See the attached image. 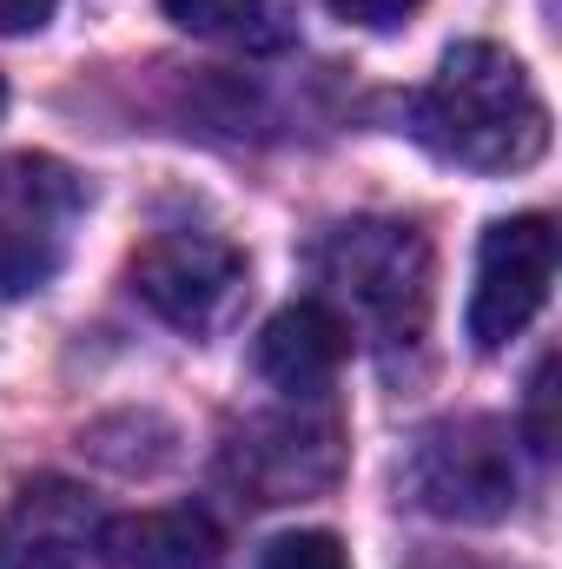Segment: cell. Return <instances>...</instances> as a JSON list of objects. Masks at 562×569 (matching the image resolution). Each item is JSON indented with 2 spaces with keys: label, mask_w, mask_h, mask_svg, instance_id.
Segmentation results:
<instances>
[{
  "label": "cell",
  "mask_w": 562,
  "mask_h": 569,
  "mask_svg": "<svg viewBox=\"0 0 562 569\" xmlns=\"http://www.w3.org/2000/svg\"><path fill=\"white\" fill-rule=\"evenodd\" d=\"M133 291L165 325L199 338L239 305L245 259H239V246H225L212 232H159V239H145L133 252Z\"/></svg>",
  "instance_id": "obj_5"
},
{
  "label": "cell",
  "mask_w": 562,
  "mask_h": 569,
  "mask_svg": "<svg viewBox=\"0 0 562 569\" xmlns=\"http://www.w3.org/2000/svg\"><path fill=\"white\" fill-rule=\"evenodd\" d=\"M331 13H338V20H351V27L391 33V27H404V20L418 13V0H331Z\"/></svg>",
  "instance_id": "obj_13"
},
{
  "label": "cell",
  "mask_w": 562,
  "mask_h": 569,
  "mask_svg": "<svg viewBox=\"0 0 562 569\" xmlns=\"http://www.w3.org/2000/svg\"><path fill=\"white\" fill-rule=\"evenodd\" d=\"M53 272V246L40 232H0V298H20Z\"/></svg>",
  "instance_id": "obj_12"
},
{
  "label": "cell",
  "mask_w": 562,
  "mask_h": 569,
  "mask_svg": "<svg viewBox=\"0 0 562 569\" xmlns=\"http://www.w3.org/2000/svg\"><path fill=\"white\" fill-rule=\"evenodd\" d=\"M556 284V226L543 212H516L496 219L476 246V279H470V345L476 351H503L510 338L530 331V318L550 305Z\"/></svg>",
  "instance_id": "obj_2"
},
{
  "label": "cell",
  "mask_w": 562,
  "mask_h": 569,
  "mask_svg": "<svg viewBox=\"0 0 562 569\" xmlns=\"http://www.w3.org/2000/svg\"><path fill=\"white\" fill-rule=\"evenodd\" d=\"M344 358H351V325L324 298H298V305L272 311L265 331H259V345H252L259 378L279 385L284 398H318L338 378Z\"/></svg>",
  "instance_id": "obj_6"
},
{
  "label": "cell",
  "mask_w": 562,
  "mask_h": 569,
  "mask_svg": "<svg viewBox=\"0 0 562 569\" xmlns=\"http://www.w3.org/2000/svg\"><path fill=\"white\" fill-rule=\"evenodd\" d=\"M53 7L60 0H0V33H33L53 20Z\"/></svg>",
  "instance_id": "obj_15"
},
{
  "label": "cell",
  "mask_w": 562,
  "mask_h": 569,
  "mask_svg": "<svg viewBox=\"0 0 562 569\" xmlns=\"http://www.w3.org/2000/svg\"><path fill=\"white\" fill-rule=\"evenodd\" d=\"M107 569H219L225 537L205 510H133L100 523L93 537Z\"/></svg>",
  "instance_id": "obj_8"
},
{
  "label": "cell",
  "mask_w": 562,
  "mask_h": 569,
  "mask_svg": "<svg viewBox=\"0 0 562 569\" xmlns=\"http://www.w3.org/2000/svg\"><path fill=\"white\" fill-rule=\"evenodd\" d=\"M0 107H7V80H0Z\"/></svg>",
  "instance_id": "obj_16"
},
{
  "label": "cell",
  "mask_w": 562,
  "mask_h": 569,
  "mask_svg": "<svg viewBox=\"0 0 562 569\" xmlns=\"http://www.w3.org/2000/svg\"><path fill=\"white\" fill-rule=\"evenodd\" d=\"M318 279L331 284L344 305H358L364 318H384V325L411 318L418 325L423 284H430V252L398 219H351V226L324 232Z\"/></svg>",
  "instance_id": "obj_4"
},
{
  "label": "cell",
  "mask_w": 562,
  "mask_h": 569,
  "mask_svg": "<svg viewBox=\"0 0 562 569\" xmlns=\"http://www.w3.org/2000/svg\"><path fill=\"white\" fill-rule=\"evenodd\" d=\"M159 7L172 27L219 40V47H239V53H279L298 33L284 0H159Z\"/></svg>",
  "instance_id": "obj_9"
},
{
  "label": "cell",
  "mask_w": 562,
  "mask_h": 569,
  "mask_svg": "<svg viewBox=\"0 0 562 569\" xmlns=\"http://www.w3.org/2000/svg\"><path fill=\"white\" fill-rule=\"evenodd\" d=\"M411 140L470 172H523L550 146V107L516 53L463 40L436 60L430 87L411 100Z\"/></svg>",
  "instance_id": "obj_1"
},
{
  "label": "cell",
  "mask_w": 562,
  "mask_h": 569,
  "mask_svg": "<svg viewBox=\"0 0 562 569\" xmlns=\"http://www.w3.org/2000/svg\"><path fill=\"white\" fill-rule=\"evenodd\" d=\"M411 490L430 517L450 523H496L516 503V463L510 437L490 418H456L418 437L411 450Z\"/></svg>",
  "instance_id": "obj_3"
},
{
  "label": "cell",
  "mask_w": 562,
  "mask_h": 569,
  "mask_svg": "<svg viewBox=\"0 0 562 569\" xmlns=\"http://www.w3.org/2000/svg\"><path fill=\"white\" fill-rule=\"evenodd\" d=\"M0 199H27V206L60 199V206H73L80 186H73L53 159H7V166H0Z\"/></svg>",
  "instance_id": "obj_11"
},
{
  "label": "cell",
  "mask_w": 562,
  "mask_h": 569,
  "mask_svg": "<svg viewBox=\"0 0 562 569\" xmlns=\"http://www.w3.org/2000/svg\"><path fill=\"white\" fill-rule=\"evenodd\" d=\"M252 569H351V557L331 530H291V537H272Z\"/></svg>",
  "instance_id": "obj_10"
},
{
  "label": "cell",
  "mask_w": 562,
  "mask_h": 569,
  "mask_svg": "<svg viewBox=\"0 0 562 569\" xmlns=\"http://www.w3.org/2000/svg\"><path fill=\"white\" fill-rule=\"evenodd\" d=\"M550 378H556V358H543L536 365V378H530V443L550 457L556 450V425H550Z\"/></svg>",
  "instance_id": "obj_14"
},
{
  "label": "cell",
  "mask_w": 562,
  "mask_h": 569,
  "mask_svg": "<svg viewBox=\"0 0 562 569\" xmlns=\"http://www.w3.org/2000/svg\"><path fill=\"white\" fill-rule=\"evenodd\" d=\"M100 523L73 483H33L0 517V569H80Z\"/></svg>",
  "instance_id": "obj_7"
}]
</instances>
